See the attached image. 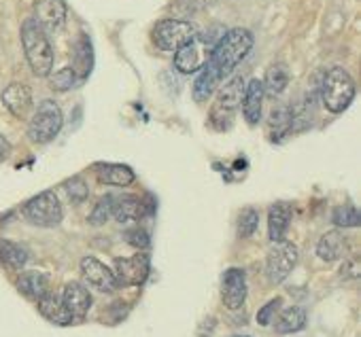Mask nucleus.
<instances>
[{"label": "nucleus", "mask_w": 361, "mask_h": 337, "mask_svg": "<svg viewBox=\"0 0 361 337\" xmlns=\"http://www.w3.org/2000/svg\"><path fill=\"white\" fill-rule=\"evenodd\" d=\"M251 49H253V34L247 28H232L219 37L204 66L224 83V79H228L234 72V68L247 58Z\"/></svg>", "instance_id": "nucleus-1"}, {"label": "nucleus", "mask_w": 361, "mask_h": 337, "mask_svg": "<svg viewBox=\"0 0 361 337\" xmlns=\"http://www.w3.org/2000/svg\"><path fill=\"white\" fill-rule=\"evenodd\" d=\"M219 94L209 110V127L213 132H228L234 125L236 113L240 108L243 91H245V81L243 77H230L221 87H217Z\"/></svg>", "instance_id": "nucleus-2"}, {"label": "nucleus", "mask_w": 361, "mask_h": 337, "mask_svg": "<svg viewBox=\"0 0 361 337\" xmlns=\"http://www.w3.org/2000/svg\"><path fill=\"white\" fill-rule=\"evenodd\" d=\"M22 45L32 72L37 77H47L54 68V47L35 18L22 24Z\"/></svg>", "instance_id": "nucleus-3"}, {"label": "nucleus", "mask_w": 361, "mask_h": 337, "mask_svg": "<svg viewBox=\"0 0 361 337\" xmlns=\"http://www.w3.org/2000/svg\"><path fill=\"white\" fill-rule=\"evenodd\" d=\"M355 94H357V85L344 68L334 66L325 72L321 83V102L329 113L334 115L344 113L355 100Z\"/></svg>", "instance_id": "nucleus-4"}, {"label": "nucleus", "mask_w": 361, "mask_h": 337, "mask_svg": "<svg viewBox=\"0 0 361 337\" xmlns=\"http://www.w3.org/2000/svg\"><path fill=\"white\" fill-rule=\"evenodd\" d=\"M62 123H64V117H62V108L58 106V102L43 100L37 106V110L28 123V138L35 144H47L60 134Z\"/></svg>", "instance_id": "nucleus-5"}, {"label": "nucleus", "mask_w": 361, "mask_h": 337, "mask_svg": "<svg viewBox=\"0 0 361 337\" xmlns=\"http://www.w3.org/2000/svg\"><path fill=\"white\" fill-rule=\"evenodd\" d=\"M24 219L35 225V227H58L64 219V210L62 204L58 200V196L54 191H41L39 196L30 198L24 208H22Z\"/></svg>", "instance_id": "nucleus-6"}, {"label": "nucleus", "mask_w": 361, "mask_h": 337, "mask_svg": "<svg viewBox=\"0 0 361 337\" xmlns=\"http://www.w3.org/2000/svg\"><path fill=\"white\" fill-rule=\"evenodd\" d=\"M219 39H213L211 34H198L190 39L183 47L174 51V68L183 75H194L198 72L211 58V51Z\"/></svg>", "instance_id": "nucleus-7"}, {"label": "nucleus", "mask_w": 361, "mask_h": 337, "mask_svg": "<svg viewBox=\"0 0 361 337\" xmlns=\"http://www.w3.org/2000/svg\"><path fill=\"white\" fill-rule=\"evenodd\" d=\"M300 261V250L293 242L281 240L272 242V248L266 255V278L270 284H281L289 278Z\"/></svg>", "instance_id": "nucleus-8"}, {"label": "nucleus", "mask_w": 361, "mask_h": 337, "mask_svg": "<svg viewBox=\"0 0 361 337\" xmlns=\"http://www.w3.org/2000/svg\"><path fill=\"white\" fill-rule=\"evenodd\" d=\"M194 37H196V26L185 20H161L155 24L151 32L153 45L170 53H174L178 47H183Z\"/></svg>", "instance_id": "nucleus-9"}, {"label": "nucleus", "mask_w": 361, "mask_h": 337, "mask_svg": "<svg viewBox=\"0 0 361 337\" xmlns=\"http://www.w3.org/2000/svg\"><path fill=\"white\" fill-rule=\"evenodd\" d=\"M151 272V259L147 253L132 257H117L113 261V274L119 286H142Z\"/></svg>", "instance_id": "nucleus-10"}, {"label": "nucleus", "mask_w": 361, "mask_h": 337, "mask_svg": "<svg viewBox=\"0 0 361 337\" xmlns=\"http://www.w3.org/2000/svg\"><path fill=\"white\" fill-rule=\"evenodd\" d=\"M79 269H81L83 280H85L92 288H96V291H100V293H106V295H109V293H115V291L119 288L113 269H111L109 265H104V263H102L100 259H96V257H83L81 263H79Z\"/></svg>", "instance_id": "nucleus-11"}, {"label": "nucleus", "mask_w": 361, "mask_h": 337, "mask_svg": "<svg viewBox=\"0 0 361 337\" xmlns=\"http://www.w3.org/2000/svg\"><path fill=\"white\" fill-rule=\"evenodd\" d=\"M247 276L240 267H230L221 276V301L228 310H240L247 301Z\"/></svg>", "instance_id": "nucleus-12"}, {"label": "nucleus", "mask_w": 361, "mask_h": 337, "mask_svg": "<svg viewBox=\"0 0 361 337\" xmlns=\"http://www.w3.org/2000/svg\"><path fill=\"white\" fill-rule=\"evenodd\" d=\"M68 18V7L64 0H37L35 20L45 32H58L64 28Z\"/></svg>", "instance_id": "nucleus-13"}, {"label": "nucleus", "mask_w": 361, "mask_h": 337, "mask_svg": "<svg viewBox=\"0 0 361 337\" xmlns=\"http://www.w3.org/2000/svg\"><path fill=\"white\" fill-rule=\"evenodd\" d=\"M113 200V208H111V217L119 223V225H130V223H136L140 221L149 210L151 206H147L140 198L136 196H117V198H111Z\"/></svg>", "instance_id": "nucleus-14"}, {"label": "nucleus", "mask_w": 361, "mask_h": 337, "mask_svg": "<svg viewBox=\"0 0 361 337\" xmlns=\"http://www.w3.org/2000/svg\"><path fill=\"white\" fill-rule=\"evenodd\" d=\"M0 98H3V104L7 106V110L18 119H24L32 110V91L26 83L7 85Z\"/></svg>", "instance_id": "nucleus-15"}, {"label": "nucleus", "mask_w": 361, "mask_h": 337, "mask_svg": "<svg viewBox=\"0 0 361 337\" xmlns=\"http://www.w3.org/2000/svg\"><path fill=\"white\" fill-rule=\"evenodd\" d=\"M62 303L66 305V310L71 312V316L75 320H81L87 316L90 307H92V293L81 284V282H68L62 291Z\"/></svg>", "instance_id": "nucleus-16"}, {"label": "nucleus", "mask_w": 361, "mask_h": 337, "mask_svg": "<svg viewBox=\"0 0 361 337\" xmlns=\"http://www.w3.org/2000/svg\"><path fill=\"white\" fill-rule=\"evenodd\" d=\"M264 98H266V91H264V85L259 79H251L249 85H245V91H243V100H240V106H243V117L249 125H257L259 119H262V108H264Z\"/></svg>", "instance_id": "nucleus-17"}, {"label": "nucleus", "mask_w": 361, "mask_h": 337, "mask_svg": "<svg viewBox=\"0 0 361 337\" xmlns=\"http://www.w3.org/2000/svg\"><path fill=\"white\" fill-rule=\"evenodd\" d=\"M37 307H39V314L56 326H68L75 322V318L71 316V312L66 310L62 299L58 295H54L51 291L37 301Z\"/></svg>", "instance_id": "nucleus-18"}, {"label": "nucleus", "mask_w": 361, "mask_h": 337, "mask_svg": "<svg viewBox=\"0 0 361 337\" xmlns=\"http://www.w3.org/2000/svg\"><path fill=\"white\" fill-rule=\"evenodd\" d=\"M96 172H98V181L111 187H128L136 181L134 170L123 163H98Z\"/></svg>", "instance_id": "nucleus-19"}, {"label": "nucleus", "mask_w": 361, "mask_h": 337, "mask_svg": "<svg viewBox=\"0 0 361 337\" xmlns=\"http://www.w3.org/2000/svg\"><path fill=\"white\" fill-rule=\"evenodd\" d=\"M16 286L18 291L32 299V301H39L43 295L49 293V278L43 274V272H37V269H30V272H22L16 280Z\"/></svg>", "instance_id": "nucleus-20"}, {"label": "nucleus", "mask_w": 361, "mask_h": 337, "mask_svg": "<svg viewBox=\"0 0 361 337\" xmlns=\"http://www.w3.org/2000/svg\"><path fill=\"white\" fill-rule=\"evenodd\" d=\"M289 223H291V208L287 204H283V202L272 204L270 210H268V236H270V242L285 240Z\"/></svg>", "instance_id": "nucleus-21"}, {"label": "nucleus", "mask_w": 361, "mask_h": 337, "mask_svg": "<svg viewBox=\"0 0 361 337\" xmlns=\"http://www.w3.org/2000/svg\"><path fill=\"white\" fill-rule=\"evenodd\" d=\"M344 250H346V238L340 234V231H327L321 236V240L317 242V257L321 261H338L344 257Z\"/></svg>", "instance_id": "nucleus-22"}, {"label": "nucleus", "mask_w": 361, "mask_h": 337, "mask_svg": "<svg viewBox=\"0 0 361 337\" xmlns=\"http://www.w3.org/2000/svg\"><path fill=\"white\" fill-rule=\"evenodd\" d=\"M71 68L75 70L79 81L87 79L94 68V49H92V41L85 34H81L79 41L75 43V56H73Z\"/></svg>", "instance_id": "nucleus-23"}, {"label": "nucleus", "mask_w": 361, "mask_h": 337, "mask_svg": "<svg viewBox=\"0 0 361 337\" xmlns=\"http://www.w3.org/2000/svg\"><path fill=\"white\" fill-rule=\"evenodd\" d=\"M268 129H270L272 142H281L285 136H289L293 132V108H289V106L272 108V113L268 117Z\"/></svg>", "instance_id": "nucleus-24"}, {"label": "nucleus", "mask_w": 361, "mask_h": 337, "mask_svg": "<svg viewBox=\"0 0 361 337\" xmlns=\"http://www.w3.org/2000/svg\"><path fill=\"white\" fill-rule=\"evenodd\" d=\"M274 322V331L279 335H289V333H298L306 326V312L300 305H291L285 307Z\"/></svg>", "instance_id": "nucleus-25"}, {"label": "nucleus", "mask_w": 361, "mask_h": 337, "mask_svg": "<svg viewBox=\"0 0 361 337\" xmlns=\"http://www.w3.org/2000/svg\"><path fill=\"white\" fill-rule=\"evenodd\" d=\"M28 263V250L11 240L0 238V265L9 269H22Z\"/></svg>", "instance_id": "nucleus-26"}, {"label": "nucleus", "mask_w": 361, "mask_h": 337, "mask_svg": "<svg viewBox=\"0 0 361 337\" xmlns=\"http://www.w3.org/2000/svg\"><path fill=\"white\" fill-rule=\"evenodd\" d=\"M287 83H289V72H287V66L285 64L270 66L268 72H266V79L262 81L264 91L270 94V96H281L287 89Z\"/></svg>", "instance_id": "nucleus-27"}, {"label": "nucleus", "mask_w": 361, "mask_h": 337, "mask_svg": "<svg viewBox=\"0 0 361 337\" xmlns=\"http://www.w3.org/2000/svg\"><path fill=\"white\" fill-rule=\"evenodd\" d=\"M259 227V212L251 206L243 208L240 215H238V221H236V234L240 240H247L251 238Z\"/></svg>", "instance_id": "nucleus-28"}, {"label": "nucleus", "mask_w": 361, "mask_h": 337, "mask_svg": "<svg viewBox=\"0 0 361 337\" xmlns=\"http://www.w3.org/2000/svg\"><path fill=\"white\" fill-rule=\"evenodd\" d=\"M331 223L340 229L359 227V210L355 206H338L331 212Z\"/></svg>", "instance_id": "nucleus-29"}, {"label": "nucleus", "mask_w": 361, "mask_h": 337, "mask_svg": "<svg viewBox=\"0 0 361 337\" xmlns=\"http://www.w3.org/2000/svg\"><path fill=\"white\" fill-rule=\"evenodd\" d=\"M77 75H75V70L73 68H62V70H58V72H54L51 75V79H49V85L56 89V91H68V89H73L75 85H77Z\"/></svg>", "instance_id": "nucleus-30"}, {"label": "nucleus", "mask_w": 361, "mask_h": 337, "mask_svg": "<svg viewBox=\"0 0 361 337\" xmlns=\"http://www.w3.org/2000/svg\"><path fill=\"white\" fill-rule=\"evenodd\" d=\"M113 196H106V198H102L98 204H96V208L92 210V215H90V223L94 225V227H100V225H104L109 219H111V208H113V200H111Z\"/></svg>", "instance_id": "nucleus-31"}, {"label": "nucleus", "mask_w": 361, "mask_h": 337, "mask_svg": "<svg viewBox=\"0 0 361 337\" xmlns=\"http://www.w3.org/2000/svg\"><path fill=\"white\" fill-rule=\"evenodd\" d=\"M66 193H68V198H71L75 204H81L83 200H87L90 189H87V183H85L81 177H75V179H71V181L66 183Z\"/></svg>", "instance_id": "nucleus-32"}, {"label": "nucleus", "mask_w": 361, "mask_h": 337, "mask_svg": "<svg viewBox=\"0 0 361 337\" xmlns=\"http://www.w3.org/2000/svg\"><path fill=\"white\" fill-rule=\"evenodd\" d=\"M281 305H283V299L281 297H274V299H270L259 312H257V322L262 324V326H268V324H272V320H274V316L279 314V310H281Z\"/></svg>", "instance_id": "nucleus-33"}, {"label": "nucleus", "mask_w": 361, "mask_h": 337, "mask_svg": "<svg viewBox=\"0 0 361 337\" xmlns=\"http://www.w3.org/2000/svg\"><path fill=\"white\" fill-rule=\"evenodd\" d=\"M126 240H128L130 246H134V248H138V250H145V248H149V244H151V238H149L147 229H142V227L130 229V231L126 234Z\"/></svg>", "instance_id": "nucleus-34"}, {"label": "nucleus", "mask_w": 361, "mask_h": 337, "mask_svg": "<svg viewBox=\"0 0 361 337\" xmlns=\"http://www.w3.org/2000/svg\"><path fill=\"white\" fill-rule=\"evenodd\" d=\"M174 7H180L176 13H196L200 7H204V0H176Z\"/></svg>", "instance_id": "nucleus-35"}, {"label": "nucleus", "mask_w": 361, "mask_h": 337, "mask_svg": "<svg viewBox=\"0 0 361 337\" xmlns=\"http://www.w3.org/2000/svg\"><path fill=\"white\" fill-rule=\"evenodd\" d=\"M340 276H342V278H357V276H359V263H357L355 259H348V261L342 265Z\"/></svg>", "instance_id": "nucleus-36"}, {"label": "nucleus", "mask_w": 361, "mask_h": 337, "mask_svg": "<svg viewBox=\"0 0 361 337\" xmlns=\"http://www.w3.org/2000/svg\"><path fill=\"white\" fill-rule=\"evenodd\" d=\"M9 155H11V144L3 134H0V161H5Z\"/></svg>", "instance_id": "nucleus-37"}, {"label": "nucleus", "mask_w": 361, "mask_h": 337, "mask_svg": "<svg viewBox=\"0 0 361 337\" xmlns=\"http://www.w3.org/2000/svg\"><path fill=\"white\" fill-rule=\"evenodd\" d=\"M234 337H249V335H234Z\"/></svg>", "instance_id": "nucleus-38"}]
</instances>
